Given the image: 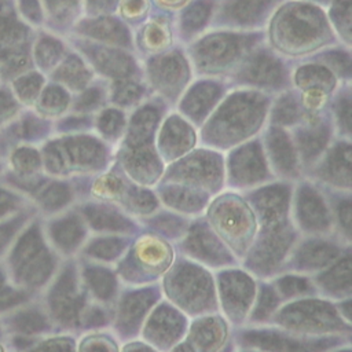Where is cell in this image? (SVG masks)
<instances>
[{
	"label": "cell",
	"mask_w": 352,
	"mask_h": 352,
	"mask_svg": "<svg viewBox=\"0 0 352 352\" xmlns=\"http://www.w3.org/2000/svg\"><path fill=\"white\" fill-rule=\"evenodd\" d=\"M223 300L232 314H245L252 296V283L239 274H228L223 279Z\"/></svg>",
	"instance_id": "1"
},
{
	"label": "cell",
	"mask_w": 352,
	"mask_h": 352,
	"mask_svg": "<svg viewBox=\"0 0 352 352\" xmlns=\"http://www.w3.org/2000/svg\"><path fill=\"white\" fill-rule=\"evenodd\" d=\"M187 246L192 252V254L206 261L221 263L227 257L226 252L221 249L217 241L202 228H197L191 232L187 241Z\"/></svg>",
	"instance_id": "2"
},
{
	"label": "cell",
	"mask_w": 352,
	"mask_h": 352,
	"mask_svg": "<svg viewBox=\"0 0 352 352\" xmlns=\"http://www.w3.org/2000/svg\"><path fill=\"white\" fill-rule=\"evenodd\" d=\"M138 254L140 263H143L142 265L151 271H161L169 261V252L166 250V246L158 243V241L142 242Z\"/></svg>",
	"instance_id": "3"
},
{
	"label": "cell",
	"mask_w": 352,
	"mask_h": 352,
	"mask_svg": "<svg viewBox=\"0 0 352 352\" xmlns=\"http://www.w3.org/2000/svg\"><path fill=\"white\" fill-rule=\"evenodd\" d=\"M301 221L305 224L307 228L314 230H323L327 226V217L324 208L322 206L320 201L316 199L312 194H307L301 199Z\"/></svg>",
	"instance_id": "4"
},
{
	"label": "cell",
	"mask_w": 352,
	"mask_h": 352,
	"mask_svg": "<svg viewBox=\"0 0 352 352\" xmlns=\"http://www.w3.org/2000/svg\"><path fill=\"white\" fill-rule=\"evenodd\" d=\"M179 319L180 318L169 309L158 311L150 323V329H153V338L155 337L161 342H169V340L179 333Z\"/></svg>",
	"instance_id": "5"
},
{
	"label": "cell",
	"mask_w": 352,
	"mask_h": 352,
	"mask_svg": "<svg viewBox=\"0 0 352 352\" xmlns=\"http://www.w3.org/2000/svg\"><path fill=\"white\" fill-rule=\"evenodd\" d=\"M336 256L337 250L333 246L324 243H312L301 249L297 260L302 267L315 268L319 265H324L326 263L331 261Z\"/></svg>",
	"instance_id": "6"
},
{
	"label": "cell",
	"mask_w": 352,
	"mask_h": 352,
	"mask_svg": "<svg viewBox=\"0 0 352 352\" xmlns=\"http://www.w3.org/2000/svg\"><path fill=\"white\" fill-rule=\"evenodd\" d=\"M151 296L147 293H139L128 297L122 307H121V315L120 322H122L124 326H133L139 322L140 316L144 314L147 307L151 302Z\"/></svg>",
	"instance_id": "7"
},
{
	"label": "cell",
	"mask_w": 352,
	"mask_h": 352,
	"mask_svg": "<svg viewBox=\"0 0 352 352\" xmlns=\"http://www.w3.org/2000/svg\"><path fill=\"white\" fill-rule=\"evenodd\" d=\"M89 221L98 230H107V231H118L129 228V223L120 214L106 210L104 208H91L87 210Z\"/></svg>",
	"instance_id": "8"
},
{
	"label": "cell",
	"mask_w": 352,
	"mask_h": 352,
	"mask_svg": "<svg viewBox=\"0 0 352 352\" xmlns=\"http://www.w3.org/2000/svg\"><path fill=\"white\" fill-rule=\"evenodd\" d=\"M89 278H91V285L94 287V292L100 298H109L113 294L114 280L111 278V274L103 270H94Z\"/></svg>",
	"instance_id": "9"
},
{
	"label": "cell",
	"mask_w": 352,
	"mask_h": 352,
	"mask_svg": "<svg viewBox=\"0 0 352 352\" xmlns=\"http://www.w3.org/2000/svg\"><path fill=\"white\" fill-rule=\"evenodd\" d=\"M324 285L334 289H349V263L344 261L341 265L336 267L331 272L324 276Z\"/></svg>",
	"instance_id": "10"
},
{
	"label": "cell",
	"mask_w": 352,
	"mask_h": 352,
	"mask_svg": "<svg viewBox=\"0 0 352 352\" xmlns=\"http://www.w3.org/2000/svg\"><path fill=\"white\" fill-rule=\"evenodd\" d=\"M221 224V227L224 228V235H227L228 238H236V232L235 230H239L241 227L243 230L248 228V219H245V214L239 213V212H226L221 216V220H219V226Z\"/></svg>",
	"instance_id": "11"
},
{
	"label": "cell",
	"mask_w": 352,
	"mask_h": 352,
	"mask_svg": "<svg viewBox=\"0 0 352 352\" xmlns=\"http://www.w3.org/2000/svg\"><path fill=\"white\" fill-rule=\"evenodd\" d=\"M122 250V242L118 239H102L94 242L89 252L95 257L100 258H113L120 254Z\"/></svg>",
	"instance_id": "12"
},
{
	"label": "cell",
	"mask_w": 352,
	"mask_h": 352,
	"mask_svg": "<svg viewBox=\"0 0 352 352\" xmlns=\"http://www.w3.org/2000/svg\"><path fill=\"white\" fill-rule=\"evenodd\" d=\"M308 282L301 278H285L279 280V289L283 294H298L308 290Z\"/></svg>",
	"instance_id": "13"
},
{
	"label": "cell",
	"mask_w": 352,
	"mask_h": 352,
	"mask_svg": "<svg viewBox=\"0 0 352 352\" xmlns=\"http://www.w3.org/2000/svg\"><path fill=\"white\" fill-rule=\"evenodd\" d=\"M275 307V296L270 289H264L261 293V298L258 301L257 309L254 312V316L257 319H263L265 318Z\"/></svg>",
	"instance_id": "14"
},
{
	"label": "cell",
	"mask_w": 352,
	"mask_h": 352,
	"mask_svg": "<svg viewBox=\"0 0 352 352\" xmlns=\"http://www.w3.org/2000/svg\"><path fill=\"white\" fill-rule=\"evenodd\" d=\"M155 226L162 230V231H166L169 234H177L182 231L183 228V221L177 217H172V216H164V217H160L157 219L155 221Z\"/></svg>",
	"instance_id": "15"
},
{
	"label": "cell",
	"mask_w": 352,
	"mask_h": 352,
	"mask_svg": "<svg viewBox=\"0 0 352 352\" xmlns=\"http://www.w3.org/2000/svg\"><path fill=\"white\" fill-rule=\"evenodd\" d=\"M131 202L136 210H144V212L151 210V208L155 205L151 195H148L146 192H140L139 195L131 198Z\"/></svg>",
	"instance_id": "16"
},
{
	"label": "cell",
	"mask_w": 352,
	"mask_h": 352,
	"mask_svg": "<svg viewBox=\"0 0 352 352\" xmlns=\"http://www.w3.org/2000/svg\"><path fill=\"white\" fill-rule=\"evenodd\" d=\"M133 352H150V351H147V349H138V351H133Z\"/></svg>",
	"instance_id": "17"
},
{
	"label": "cell",
	"mask_w": 352,
	"mask_h": 352,
	"mask_svg": "<svg viewBox=\"0 0 352 352\" xmlns=\"http://www.w3.org/2000/svg\"><path fill=\"white\" fill-rule=\"evenodd\" d=\"M0 352H3V349H1V346H0Z\"/></svg>",
	"instance_id": "18"
}]
</instances>
